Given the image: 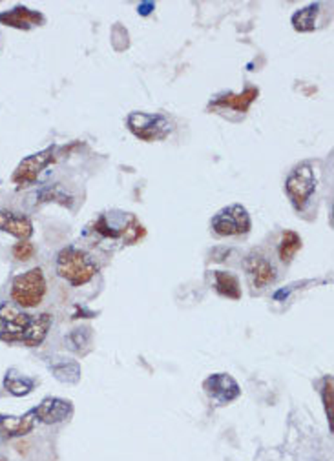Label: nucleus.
Returning <instances> with one entry per match:
<instances>
[{"label": "nucleus", "mask_w": 334, "mask_h": 461, "mask_svg": "<svg viewBox=\"0 0 334 461\" xmlns=\"http://www.w3.org/2000/svg\"><path fill=\"white\" fill-rule=\"evenodd\" d=\"M53 325L49 312L28 313L13 305L0 306V341L8 345L40 347Z\"/></svg>", "instance_id": "f257e3e1"}, {"label": "nucleus", "mask_w": 334, "mask_h": 461, "mask_svg": "<svg viewBox=\"0 0 334 461\" xmlns=\"http://www.w3.org/2000/svg\"><path fill=\"white\" fill-rule=\"evenodd\" d=\"M55 270L61 279H64L71 287H84L88 285L99 272V265L93 261L88 252L75 246H66L57 253Z\"/></svg>", "instance_id": "f03ea898"}, {"label": "nucleus", "mask_w": 334, "mask_h": 461, "mask_svg": "<svg viewBox=\"0 0 334 461\" xmlns=\"http://www.w3.org/2000/svg\"><path fill=\"white\" fill-rule=\"evenodd\" d=\"M46 292H48V285H46L44 272L35 266L28 272L15 275L9 296L15 305L23 306V309H37L44 301Z\"/></svg>", "instance_id": "7ed1b4c3"}, {"label": "nucleus", "mask_w": 334, "mask_h": 461, "mask_svg": "<svg viewBox=\"0 0 334 461\" xmlns=\"http://www.w3.org/2000/svg\"><path fill=\"white\" fill-rule=\"evenodd\" d=\"M316 174H314L309 162H302L290 172L289 177H287L285 190L296 210H304L307 206L312 193L316 192Z\"/></svg>", "instance_id": "20e7f679"}, {"label": "nucleus", "mask_w": 334, "mask_h": 461, "mask_svg": "<svg viewBox=\"0 0 334 461\" xmlns=\"http://www.w3.org/2000/svg\"><path fill=\"white\" fill-rule=\"evenodd\" d=\"M128 130L136 135L137 139L152 143L163 140L172 133V124L167 117L159 114H145V112H132L126 119Z\"/></svg>", "instance_id": "39448f33"}, {"label": "nucleus", "mask_w": 334, "mask_h": 461, "mask_svg": "<svg viewBox=\"0 0 334 461\" xmlns=\"http://www.w3.org/2000/svg\"><path fill=\"white\" fill-rule=\"evenodd\" d=\"M212 230L221 237H234V235H245L251 232L252 221L245 206L232 205L220 210L212 219Z\"/></svg>", "instance_id": "423d86ee"}, {"label": "nucleus", "mask_w": 334, "mask_h": 461, "mask_svg": "<svg viewBox=\"0 0 334 461\" xmlns=\"http://www.w3.org/2000/svg\"><path fill=\"white\" fill-rule=\"evenodd\" d=\"M53 161H55V146H49L42 152L33 153V155L20 161L17 170L11 175V181H13V184H17V188L31 186Z\"/></svg>", "instance_id": "0eeeda50"}, {"label": "nucleus", "mask_w": 334, "mask_h": 461, "mask_svg": "<svg viewBox=\"0 0 334 461\" xmlns=\"http://www.w3.org/2000/svg\"><path fill=\"white\" fill-rule=\"evenodd\" d=\"M246 279L254 288H267L276 283L278 270L273 261L261 252H251L243 261Z\"/></svg>", "instance_id": "6e6552de"}, {"label": "nucleus", "mask_w": 334, "mask_h": 461, "mask_svg": "<svg viewBox=\"0 0 334 461\" xmlns=\"http://www.w3.org/2000/svg\"><path fill=\"white\" fill-rule=\"evenodd\" d=\"M203 388L208 394V397H212L217 405H227L241 396V388H239L238 381L230 374H225V372H217V374H212L210 378L205 379Z\"/></svg>", "instance_id": "1a4fd4ad"}, {"label": "nucleus", "mask_w": 334, "mask_h": 461, "mask_svg": "<svg viewBox=\"0 0 334 461\" xmlns=\"http://www.w3.org/2000/svg\"><path fill=\"white\" fill-rule=\"evenodd\" d=\"M33 410H35L37 421L44 423V425H57L73 416L71 401L62 400V397H44Z\"/></svg>", "instance_id": "9d476101"}, {"label": "nucleus", "mask_w": 334, "mask_h": 461, "mask_svg": "<svg viewBox=\"0 0 334 461\" xmlns=\"http://www.w3.org/2000/svg\"><path fill=\"white\" fill-rule=\"evenodd\" d=\"M35 410H28L23 416H6L0 414V438L4 440H13V438H23L30 432L35 431L37 426Z\"/></svg>", "instance_id": "9b49d317"}, {"label": "nucleus", "mask_w": 334, "mask_h": 461, "mask_svg": "<svg viewBox=\"0 0 334 461\" xmlns=\"http://www.w3.org/2000/svg\"><path fill=\"white\" fill-rule=\"evenodd\" d=\"M0 230L13 235L18 241H30L33 235V222L24 213L13 210H0Z\"/></svg>", "instance_id": "f8f14e48"}, {"label": "nucleus", "mask_w": 334, "mask_h": 461, "mask_svg": "<svg viewBox=\"0 0 334 461\" xmlns=\"http://www.w3.org/2000/svg\"><path fill=\"white\" fill-rule=\"evenodd\" d=\"M0 24L17 28V30H30L31 26H42L44 24V15L24 8V6H17V8L6 11V13H0Z\"/></svg>", "instance_id": "ddd939ff"}, {"label": "nucleus", "mask_w": 334, "mask_h": 461, "mask_svg": "<svg viewBox=\"0 0 334 461\" xmlns=\"http://www.w3.org/2000/svg\"><path fill=\"white\" fill-rule=\"evenodd\" d=\"M212 285H214L215 292L223 297L229 299H241V287H239V279L232 274V272H225V270H214L212 272Z\"/></svg>", "instance_id": "4468645a"}, {"label": "nucleus", "mask_w": 334, "mask_h": 461, "mask_svg": "<svg viewBox=\"0 0 334 461\" xmlns=\"http://www.w3.org/2000/svg\"><path fill=\"white\" fill-rule=\"evenodd\" d=\"M258 88H246L245 92L241 93H229V95L220 97L217 100H214V106H221V108H230L236 112H249L251 104L258 99Z\"/></svg>", "instance_id": "2eb2a0df"}, {"label": "nucleus", "mask_w": 334, "mask_h": 461, "mask_svg": "<svg viewBox=\"0 0 334 461\" xmlns=\"http://www.w3.org/2000/svg\"><path fill=\"white\" fill-rule=\"evenodd\" d=\"M4 388L9 392V394H11V396L24 397L33 392V388H35V379L28 378V376H23L15 369H9L8 372H6Z\"/></svg>", "instance_id": "dca6fc26"}, {"label": "nucleus", "mask_w": 334, "mask_h": 461, "mask_svg": "<svg viewBox=\"0 0 334 461\" xmlns=\"http://www.w3.org/2000/svg\"><path fill=\"white\" fill-rule=\"evenodd\" d=\"M302 250V237L296 234L294 230H285L282 234V239H280V246H278V256H280V261L289 265L292 259L296 257V253Z\"/></svg>", "instance_id": "f3484780"}, {"label": "nucleus", "mask_w": 334, "mask_h": 461, "mask_svg": "<svg viewBox=\"0 0 334 461\" xmlns=\"http://www.w3.org/2000/svg\"><path fill=\"white\" fill-rule=\"evenodd\" d=\"M318 13H320V4H311L307 8L299 9L292 15V26H294L296 31H302V33L312 31L316 26Z\"/></svg>", "instance_id": "a211bd4d"}, {"label": "nucleus", "mask_w": 334, "mask_h": 461, "mask_svg": "<svg viewBox=\"0 0 334 461\" xmlns=\"http://www.w3.org/2000/svg\"><path fill=\"white\" fill-rule=\"evenodd\" d=\"M55 378L62 383H77L80 379V366L73 359H61L52 366Z\"/></svg>", "instance_id": "6ab92c4d"}, {"label": "nucleus", "mask_w": 334, "mask_h": 461, "mask_svg": "<svg viewBox=\"0 0 334 461\" xmlns=\"http://www.w3.org/2000/svg\"><path fill=\"white\" fill-rule=\"evenodd\" d=\"M146 234V230L143 228V224L137 221L136 217H130V222H128L126 227L123 230V241L124 244H136L139 243V239H143Z\"/></svg>", "instance_id": "aec40b11"}, {"label": "nucleus", "mask_w": 334, "mask_h": 461, "mask_svg": "<svg viewBox=\"0 0 334 461\" xmlns=\"http://www.w3.org/2000/svg\"><path fill=\"white\" fill-rule=\"evenodd\" d=\"M334 388H333V376L323 379V387H321V401H323V407H326L327 419H329V425L333 426V401H334Z\"/></svg>", "instance_id": "412c9836"}, {"label": "nucleus", "mask_w": 334, "mask_h": 461, "mask_svg": "<svg viewBox=\"0 0 334 461\" xmlns=\"http://www.w3.org/2000/svg\"><path fill=\"white\" fill-rule=\"evenodd\" d=\"M11 253H13L17 261H30L31 257L35 256V246H33L30 241H18L17 244H13Z\"/></svg>", "instance_id": "4be33fe9"}, {"label": "nucleus", "mask_w": 334, "mask_h": 461, "mask_svg": "<svg viewBox=\"0 0 334 461\" xmlns=\"http://www.w3.org/2000/svg\"><path fill=\"white\" fill-rule=\"evenodd\" d=\"M95 232L97 234H101L102 237H117V235H119L117 232L112 230V228L106 224L105 215H102V217H99V221L95 222Z\"/></svg>", "instance_id": "5701e85b"}, {"label": "nucleus", "mask_w": 334, "mask_h": 461, "mask_svg": "<svg viewBox=\"0 0 334 461\" xmlns=\"http://www.w3.org/2000/svg\"><path fill=\"white\" fill-rule=\"evenodd\" d=\"M152 9H154V2H143V4H139V13L141 15H148Z\"/></svg>", "instance_id": "b1692460"}, {"label": "nucleus", "mask_w": 334, "mask_h": 461, "mask_svg": "<svg viewBox=\"0 0 334 461\" xmlns=\"http://www.w3.org/2000/svg\"><path fill=\"white\" fill-rule=\"evenodd\" d=\"M0 461H8L4 456H0Z\"/></svg>", "instance_id": "393cba45"}]
</instances>
